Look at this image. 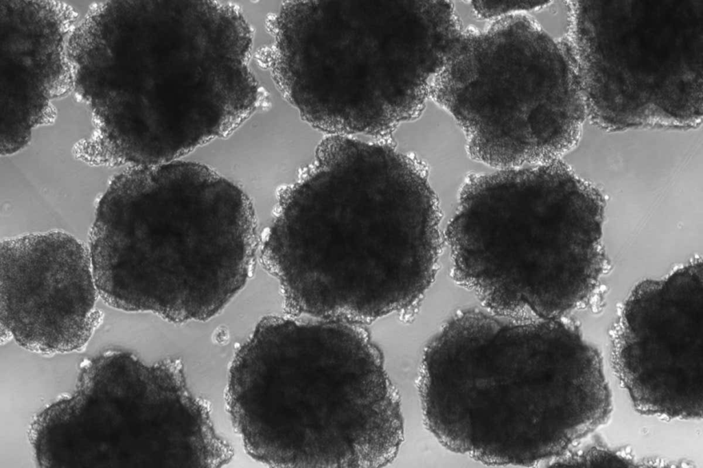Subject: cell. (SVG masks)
<instances>
[{"label": "cell", "mask_w": 703, "mask_h": 468, "mask_svg": "<svg viewBox=\"0 0 703 468\" xmlns=\"http://www.w3.org/2000/svg\"><path fill=\"white\" fill-rule=\"evenodd\" d=\"M440 221L422 162L330 135L283 193L261 259L286 314L371 322L418 306L437 272Z\"/></svg>", "instance_id": "1"}, {"label": "cell", "mask_w": 703, "mask_h": 468, "mask_svg": "<svg viewBox=\"0 0 703 468\" xmlns=\"http://www.w3.org/2000/svg\"><path fill=\"white\" fill-rule=\"evenodd\" d=\"M418 388L437 440L488 465L555 458L611 406L601 355L574 323L484 307L457 312L432 338Z\"/></svg>", "instance_id": "2"}, {"label": "cell", "mask_w": 703, "mask_h": 468, "mask_svg": "<svg viewBox=\"0 0 703 468\" xmlns=\"http://www.w3.org/2000/svg\"><path fill=\"white\" fill-rule=\"evenodd\" d=\"M227 410L244 449L275 467H380L404 425L367 333L345 320L268 315L231 362Z\"/></svg>", "instance_id": "3"}, {"label": "cell", "mask_w": 703, "mask_h": 468, "mask_svg": "<svg viewBox=\"0 0 703 468\" xmlns=\"http://www.w3.org/2000/svg\"><path fill=\"white\" fill-rule=\"evenodd\" d=\"M89 242L106 304L174 323L222 310L246 284L258 245L246 194L209 167L180 160L115 176Z\"/></svg>", "instance_id": "4"}, {"label": "cell", "mask_w": 703, "mask_h": 468, "mask_svg": "<svg viewBox=\"0 0 703 468\" xmlns=\"http://www.w3.org/2000/svg\"><path fill=\"white\" fill-rule=\"evenodd\" d=\"M606 205L560 159L470 176L446 234L453 278L496 314L566 316L605 269Z\"/></svg>", "instance_id": "5"}, {"label": "cell", "mask_w": 703, "mask_h": 468, "mask_svg": "<svg viewBox=\"0 0 703 468\" xmlns=\"http://www.w3.org/2000/svg\"><path fill=\"white\" fill-rule=\"evenodd\" d=\"M182 362L108 350L83 362L76 390L41 411L28 438L45 467H211L224 439Z\"/></svg>", "instance_id": "6"}, {"label": "cell", "mask_w": 703, "mask_h": 468, "mask_svg": "<svg viewBox=\"0 0 703 468\" xmlns=\"http://www.w3.org/2000/svg\"><path fill=\"white\" fill-rule=\"evenodd\" d=\"M149 19L151 94L128 108L125 127L142 165L179 160L228 135L257 108L252 30L238 7L160 1Z\"/></svg>", "instance_id": "7"}, {"label": "cell", "mask_w": 703, "mask_h": 468, "mask_svg": "<svg viewBox=\"0 0 703 468\" xmlns=\"http://www.w3.org/2000/svg\"><path fill=\"white\" fill-rule=\"evenodd\" d=\"M551 40L526 12L465 33L449 62V114L474 160L497 168L539 161L569 121L568 100L557 95Z\"/></svg>", "instance_id": "8"}, {"label": "cell", "mask_w": 703, "mask_h": 468, "mask_svg": "<svg viewBox=\"0 0 703 468\" xmlns=\"http://www.w3.org/2000/svg\"><path fill=\"white\" fill-rule=\"evenodd\" d=\"M702 261L640 282L612 332L614 371L641 413L702 417Z\"/></svg>", "instance_id": "9"}, {"label": "cell", "mask_w": 703, "mask_h": 468, "mask_svg": "<svg viewBox=\"0 0 703 468\" xmlns=\"http://www.w3.org/2000/svg\"><path fill=\"white\" fill-rule=\"evenodd\" d=\"M1 332L45 355L82 351L104 314L88 247L62 231L2 239Z\"/></svg>", "instance_id": "10"}, {"label": "cell", "mask_w": 703, "mask_h": 468, "mask_svg": "<svg viewBox=\"0 0 703 468\" xmlns=\"http://www.w3.org/2000/svg\"><path fill=\"white\" fill-rule=\"evenodd\" d=\"M476 16L481 20L492 21L507 15L529 12L546 4L541 1H470Z\"/></svg>", "instance_id": "11"}, {"label": "cell", "mask_w": 703, "mask_h": 468, "mask_svg": "<svg viewBox=\"0 0 703 468\" xmlns=\"http://www.w3.org/2000/svg\"><path fill=\"white\" fill-rule=\"evenodd\" d=\"M551 465L555 467H632V463L628 459L623 458L616 454L602 449H592L581 454H574L564 457L555 458Z\"/></svg>", "instance_id": "12"}]
</instances>
